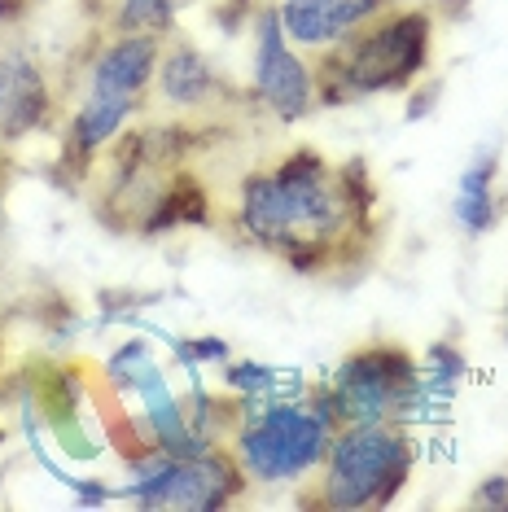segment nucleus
Instances as JSON below:
<instances>
[{
  "label": "nucleus",
  "mask_w": 508,
  "mask_h": 512,
  "mask_svg": "<svg viewBox=\"0 0 508 512\" xmlns=\"http://www.w3.org/2000/svg\"><path fill=\"white\" fill-rule=\"evenodd\" d=\"M364 211L351 202L342 176L316 149H294L241 184L237 228L254 246L290 254L294 246H338L351 228L364 224Z\"/></svg>",
  "instance_id": "f257e3e1"
},
{
  "label": "nucleus",
  "mask_w": 508,
  "mask_h": 512,
  "mask_svg": "<svg viewBox=\"0 0 508 512\" xmlns=\"http://www.w3.org/2000/svg\"><path fill=\"white\" fill-rule=\"evenodd\" d=\"M434 49V14L425 9H386L355 36L333 44L329 62L316 75L320 106H342L351 97L403 92L425 71Z\"/></svg>",
  "instance_id": "f03ea898"
},
{
  "label": "nucleus",
  "mask_w": 508,
  "mask_h": 512,
  "mask_svg": "<svg viewBox=\"0 0 508 512\" xmlns=\"http://www.w3.org/2000/svg\"><path fill=\"white\" fill-rule=\"evenodd\" d=\"M338 434V412L329 390L307 399H272L254 403L233 425V456L259 486H294L329 456V442Z\"/></svg>",
  "instance_id": "7ed1b4c3"
},
{
  "label": "nucleus",
  "mask_w": 508,
  "mask_h": 512,
  "mask_svg": "<svg viewBox=\"0 0 508 512\" xmlns=\"http://www.w3.org/2000/svg\"><path fill=\"white\" fill-rule=\"evenodd\" d=\"M417 447L399 429V421H368V425H338L325 456V482L320 504L338 512L386 508L408 486Z\"/></svg>",
  "instance_id": "20e7f679"
},
{
  "label": "nucleus",
  "mask_w": 508,
  "mask_h": 512,
  "mask_svg": "<svg viewBox=\"0 0 508 512\" xmlns=\"http://www.w3.org/2000/svg\"><path fill=\"white\" fill-rule=\"evenodd\" d=\"M136 482L127 495L141 508H176V512H219L250 482L233 451H202V456H167L163 447L127 460Z\"/></svg>",
  "instance_id": "39448f33"
},
{
  "label": "nucleus",
  "mask_w": 508,
  "mask_h": 512,
  "mask_svg": "<svg viewBox=\"0 0 508 512\" xmlns=\"http://www.w3.org/2000/svg\"><path fill=\"white\" fill-rule=\"evenodd\" d=\"M425 399V377L403 346H364L346 355L333 372L329 403L338 425H368V421H403Z\"/></svg>",
  "instance_id": "423d86ee"
},
{
  "label": "nucleus",
  "mask_w": 508,
  "mask_h": 512,
  "mask_svg": "<svg viewBox=\"0 0 508 512\" xmlns=\"http://www.w3.org/2000/svg\"><path fill=\"white\" fill-rule=\"evenodd\" d=\"M254 92L281 123L307 119L316 106V75L285 36L276 9L254 14Z\"/></svg>",
  "instance_id": "0eeeda50"
},
{
  "label": "nucleus",
  "mask_w": 508,
  "mask_h": 512,
  "mask_svg": "<svg viewBox=\"0 0 508 512\" xmlns=\"http://www.w3.org/2000/svg\"><path fill=\"white\" fill-rule=\"evenodd\" d=\"M386 9H395V0H281L276 14L294 49H333Z\"/></svg>",
  "instance_id": "6e6552de"
},
{
  "label": "nucleus",
  "mask_w": 508,
  "mask_h": 512,
  "mask_svg": "<svg viewBox=\"0 0 508 512\" xmlns=\"http://www.w3.org/2000/svg\"><path fill=\"white\" fill-rule=\"evenodd\" d=\"M53 114V92L44 79L40 62L27 49H5L0 53V136L18 141L49 123Z\"/></svg>",
  "instance_id": "1a4fd4ad"
},
{
  "label": "nucleus",
  "mask_w": 508,
  "mask_h": 512,
  "mask_svg": "<svg viewBox=\"0 0 508 512\" xmlns=\"http://www.w3.org/2000/svg\"><path fill=\"white\" fill-rule=\"evenodd\" d=\"M163 62V36L154 31H119L106 49L97 53L88 75L92 92H119V97H141L149 79L158 75Z\"/></svg>",
  "instance_id": "9d476101"
},
{
  "label": "nucleus",
  "mask_w": 508,
  "mask_h": 512,
  "mask_svg": "<svg viewBox=\"0 0 508 512\" xmlns=\"http://www.w3.org/2000/svg\"><path fill=\"white\" fill-rule=\"evenodd\" d=\"M136 110H141V97H119V92H92L88 88L84 106L75 110L71 132H66V167L84 171V162L97 154L101 145L119 141V132Z\"/></svg>",
  "instance_id": "9b49d317"
},
{
  "label": "nucleus",
  "mask_w": 508,
  "mask_h": 512,
  "mask_svg": "<svg viewBox=\"0 0 508 512\" xmlns=\"http://www.w3.org/2000/svg\"><path fill=\"white\" fill-rule=\"evenodd\" d=\"M158 92H163L167 106L198 110L219 97V75L193 44H171L163 53V62H158Z\"/></svg>",
  "instance_id": "f8f14e48"
},
{
  "label": "nucleus",
  "mask_w": 508,
  "mask_h": 512,
  "mask_svg": "<svg viewBox=\"0 0 508 512\" xmlns=\"http://www.w3.org/2000/svg\"><path fill=\"white\" fill-rule=\"evenodd\" d=\"M495 176H500V154H482L473 167H465V176H460L456 219L469 237H487L504 219V197L495 193Z\"/></svg>",
  "instance_id": "ddd939ff"
},
{
  "label": "nucleus",
  "mask_w": 508,
  "mask_h": 512,
  "mask_svg": "<svg viewBox=\"0 0 508 512\" xmlns=\"http://www.w3.org/2000/svg\"><path fill=\"white\" fill-rule=\"evenodd\" d=\"M211 219V202H206L202 184L193 176H176L171 184H163L154 197V206L141 215V228L145 237H158V232H171V228H202Z\"/></svg>",
  "instance_id": "4468645a"
},
{
  "label": "nucleus",
  "mask_w": 508,
  "mask_h": 512,
  "mask_svg": "<svg viewBox=\"0 0 508 512\" xmlns=\"http://www.w3.org/2000/svg\"><path fill=\"white\" fill-rule=\"evenodd\" d=\"M189 0H123L114 14V31H154V36H171L176 18Z\"/></svg>",
  "instance_id": "2eb2a0df"
},
{
  "label": "nucleus",
  "mask_w": 508,
  "mask_h": 512,
  "mask_svg": "<svg viewBox=\"0 0 508 512\" xmlns=\"http://www.w3.org/2000/svg\"><path fill=\"white\" fill-rule=\"evenodd\" d=\"M285 377H290V372H276L268 364H254V359H246V364H228V372H224L228 390L246 394V399H268V394H281Z\"/></svg>",
  "instance_id": "dca6fc26"
},
{
  "label": "nucleus",
  "mask_w": 508,
  "mask_h": 512,
  "mask_svg": "<svg viewBox=\"0 0 508 512\" xmlns=\"http://www.w3.org/2000/svg\"><path fill=\"white\" fill-rule=\"evenodd\" d=\"M425 364H430V377H425V386H438L443 394H452L456 381L469 377V359L460 355L452 342H430V355H425Z\"/></svg>",
  "instance_id": "f3484780"
},
{
  "label": "nucleus",
  "mask_w": 508,
  "mask_h": 512,
  "mask_svg": "<svg viewBox=\"0 0 508 512\" xmlns=\"http://www.w3.org/2000/svg\"><path fill=\"white\" fill-rule=\"evenodd\" d=\"M149 364H154V359H149V342H123L106 368H110V381H114V386L127 390V386H136V377H141Z\"/></svg>",
  "instance_id": "a211bd4d"
},
{
  "label": "nucleus",
  "mask_w": 508,
  "mask_h": 512,
  "mask_svg": "<svg viewBox=\"0 0 508 512\" xmlns=\"http://www.w3.org/2000/svg\"><path fill=\"white\" fill-rule=\"evenodd\" d=\"M438 97H443V79H430V84H421V88L408 97V106H403V119H408V123L430 119V114L438 110Z\"/></svg>",
  "instance_id": "6ab92c4d"
},
{
  "label": "nucleus",
  "mask_w": 508,
  "mask_h": 512,
  "mask_svg": "<svg viewBox=\"0 0 508 512\" xmlns=\"http://www.w3.org/2000/svg\"><path fill=\"white\" fill-rule=\"evenodd\" d=\"M473 504H478V508H491V512H508V477H504V473L482 477L478 491H473Z\"/></svg>",
  "instance_id": "aec40b11"
},
{
  "label": "nucleus",
  "mask_w": 508,
  "mask_h": 512,
  "mask_svg": "<svg viewBox=\"0 0 508 512\" xmlns=\"http://www.w3.org/2000/svg\"><path fill=\"white\" fill-rule=\"evenodd\" d=\"M189 346H193V359H198V364H224L228 359L224 337H198V342H189Z\"/></svg>",
  "instance_id": "412c9836"
},
{
  "label": "nucleus",
  "mask_w": 508,
  "mask_h": 512,
  "mask_svg": "<svg viewBox=\"0 0 508 512\" xmlns=\"http://www.w3.org/2000/svg\"><path fill=\"white\" fill-rule=\"evenodd\" d=\"M66 486H71V491L79 495V504H88V508H97V504H106V499L114 495V491H110V486H101V482H92V477H88V482H66Z\"/></svg>",
  "instance_id": "4be33fe9"
},
{
  "label": "nucleus",
  "mask_w": 508,
  "mask_h": 512,
  "mask_svg": "<svg viewBox=\"0 0 508 512\" xmlns=\"http://www.w3.org/2000/svg\"><path fill=\"white\" fill-rule=\"evenodd\" d=\"M438 9H443V18L447 22H460V18H469V0H434Z\"/></svg>",
  "instance_id": "5701e85b"
},
{
  "label": "nucleus",
  "mask_w": 508,
  "mask_h": 512,
  "mask_svg": "<svg viewBox=\"0 0 508 512\" xmlns=\"http://www.w3.org/2000/svg\"><path fill=\"white\" fill-rule=\"evenodd\" d=\"M504 333H508V307H504Z\"/></svg>",
  "instance_id": "b1692460"
},
{
  "label": "nucleus",
  "mask_w": 508,
  "mask_h": 512,
  "mask_svg": "<svg viewBox=\"0 0 508 512\" xmlns=\"http://www.w3.org/2000/svg\"><path fill=\"white\" fill-rule=\"evenodd\" d=\"M0 477H5V469H0Z\"/></svg>",
  "instance_id": "393cba45"
},
{
  "label": "nucleus",
  "mask_w": 508,
  "mask_h": 512,
  "mask_svg": "<svg viewBox=\"0 0 508 512\" xmlns=\"http://www.w3.org/2000/svg\"><path fill=\"white\" fill-rule=\"evenodd\" d=\"M0 442H5V434H0Z\"/></svg>",
  "instance_id": "a878e982"
}]
</instances>
